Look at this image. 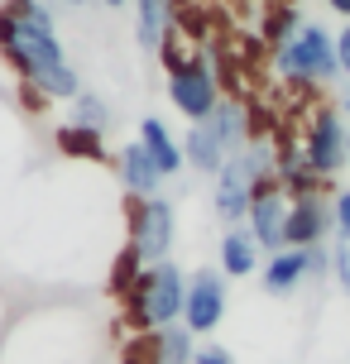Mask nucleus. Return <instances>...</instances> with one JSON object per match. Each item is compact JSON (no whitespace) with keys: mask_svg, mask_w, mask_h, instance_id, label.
Listing matches in <instances>:
<instances>
[{"mask_svg":"<svg viewBox=\"0 0 350 364\" xmlns=\"http://www.w3.org/2000/svg\"><path fill=\"white\" fill-rule=\"evenodd\" d=\"M0 58L43 101H73L87 91L77 63L63 48L58 15L48 0H5L0 5Z\"/></svg>","mask_w":350,"mask_h":364,"instance_id":"1","label":"nucleus"},{"mask_svg":"<svg viewBox=\"0 0 350 364\" xmlns=\"http://www.w3.org/2000/svg\"><path fill=\"white\" fill-rule=\"evenodd\" d=\"M274 73L288 82L293 91L312 96L322 87H336L341 82V58H336V34L317 19H302L283 48H274Z\"/></svg>","mask_w":350,"mask_h":364,"instance_id":"2","label":"nucleus"},{"mask_svg":"<svg viewBox=\"0 0 350 364\" xmlns=\"http://www.w3.org/2000/svg\"><path fill=\"white\" fill-rule=\"evenodd\" d=\"M183 302H187V278H183V269H178L173 259L149 264V269L134 278V288L125 292L129 321L144 331V336L173 326V321H183Z\"/></svg>","mask_w":350,"mask_h":364,"instance_id":"3","label":"nucleus"},{"mask_svg":"<svg viewBox=\"0 0 350 364\" xmlns=\"http://www.w3.org/2000/svg\"><path fill=\"white\" fill-rule=\"evenodd\" d=\"M168 101L187 125H202L221 106V73L206 53H187L183 63L168 68Z\"/></svg>","mask_w":350,"mask_h":364,"instance_id":"4","label":"nucleus"},{"mask_svg":"<svg viewBox=\"0 0 350 364\" xmlns=\"http://www.w3.org/2000/svg\"><path fill=\"white\" fill-rule=\"evenodd\" d=\"M346 134H350V120L336 110V101H322V106H312V115H307V125H302V159L312 164L317 178L336 182L341 173L350 168V149H346Z\"/></svg>","mask_w":350,"mask_h":364,"instance_id":"5","label":"nucleus"},{"mask_svg":"<svg viewBox=\"0 0 350 364\" xmlns=\"http://www.w3.org/2000/svg\"><path fill=\"white\" fill-rule=\"evenodd\" d=\"M125 230H129V250L149 264H164L178 245V206L159 192V197H129V216H125Z\"/></svg>","mask_w":350,"mask_h":364,"instance_id":"6","label":"nucleus"},{"mask_svg":"<svg viewBox=\"0 0 350 364\" xmlns=\"http://www.w3.org/2000/svg\"><path fill=\"white\" fill-rule=\"evenodd\" d=\"M230 307V283L221 269H197L187 278V302H183V326L192 336H211L226 321Z\"/></svg>","mask_w":350,"mask_h":364,"instance_id":"7","label":"nucleus"},{"mask_svg":"<svg viewBox=\"0 0 350 364\" xmlns=\"http://www.w3.org/2000/svg\"><path fill=\"white\" fill-rule=\"evenodd\" d=\"M288 206H293V197H288L278 182H259L255 187V201H250L245 225H250V235L259 240L264 255L288 250Z\"/></svg>","mask_w":350,"mask_h":364,"instance_id":"8","label":"nucleus"},{"mask_svg":"<svg viewBox=\"0 0 350 364\" xmlns=\"http://www.w3.org/2000/svg\"><path fill=\"white\" fill-rule=\"evenodd\" d=\"M250 201H255V182H250V173H245V168H240V159L230 154V159H226V168L211 178V211L221 216V225H245Z\"/></svg>","mask_w":350,"mask_h":364,"instance_id":"9","label":"nucleus"},{"mask_svg":"<svg viewBox=\"0 0 350 364\" xmlns=\"http://www.w3.org/2000/svg\"><path fill=\"white\" fill-rule=\"evenodd\" d=\"M332 235H336V225H332V192L297 197L293 206H288V245H293V250L327 245Z\"/></svg>","mask_w":350,"mask_h":364,"instance_id":"10","label":"nucleus"},{"mask_svg":"<svg viewBox=\"0 0 350 364\" xmlns=\"http://www.w3.org/2000/svg\"><path fill=\"white\" fill-rule=\"evenodd\" d=\"M129 10H134V43H139V53L159 58L168 34L178 29V0H134Z\"/></svg>","mask_w":350,"mask_h":364,"instance_id":"11","label":"nucleus"},{"mask_svg":"<svg viewBox=\"0 0 350 364\" xmlns=\"http://www.w3.org/2000/svg\"><path fill=\"white\" fill-rule=\"evenodd\" d=\"M115 178H120V187H125L129 197H159V192H164V182H168L139 139L115 154Z\"/></svg>","mask_w":350,"mask_h":364,"instance_id":"12","label":"nucleus"},{"mask_svg":"<svg viewBox=\"0 0 350 364\" xmlns=\"http://www.w3.org/2000/svg\"><path fill=\"white\" fill-rule=\"evenodd\" d=\"M307 283V250H278V255H264V269H259V288L269 297H293L297 288Z\"/></svg>","mask_w":350,"mask_h":364,"instance_id":"13","label":"nucleus"},{"mask_svg":"<svg viewBox=\"0 0 350 364\" xmlns=\"http://www.w3.org/2000/svg\"><path fill=\"white\" fill-rule=\"evenodd\" d=\"M259 240L250 235V225H226L221 230V245H216V269L226 278H250L259 273Z\"/></svg>","mask_w":350,"mask_h":364,"instance_id":"14","label":"nucleus"},{"mask_svg":"<svg viewBox=\"0 0 350 364\" xmlns=\"http://www.w3.org/2000/svg\"><path fill=\"white\" fill-rule=\"evenodd\" d=\"M206 129L221 139V149L226 154H240V149L255 139V120H250V110L240 106L235 96H221V106L206 115Z\"/></svg>","mask_w":350,"mask_h":364,"instance_id":"15","label":"nucleus"},{"mask_svg":"<svg viewBox=\"0 0 350 364\" xmlns=\"http://www.w3.org/2000/svg\"><path fill=\"white\" fill-rule=\"evenodd\" d=\"M139 144L149 149V159L159 164V173H164V178H178V173L187 168L183 144L173 139V129H168L159 115H144V120H139Z\"/></svg>","mask_w":350,"mask_h":364,"instance_id":"16","label":"nucleus"},{"mask_svg":"<svg viewBox=\"0 0 350 364\" xmlns=\"http://www.w3.org/2000/svg\"><path fill=\"white\" fill-rule=\"evenodd\" d=\"M183 159H187V168H192V173H202V178H216V173L226 168V159H230V154L221 149V139H216V134L206 129V120H202V125H187Z\"/></svg>","mask_w":350,"mask_h":364,"instance_id":"17","label":"nucleus"},{"mask_svg":"<svg viewBox=\"0 0 350 364\" xmlns=\"http://www.w3.org/2000/svg\"><path fill=\"white\" fill-rule=\"evenodd\" d=\"M192 355H197V336L183 321H173V326L149 336V360L154 364H192Z\"/></svg>","mask_w":350,"mask_h":364,"instance_id":"18","label":"nucleus"},{"mask_svg":"<svg viewBox=\"0 0 350 364\" xmlns=\"http://www.w3.org/2000/svg\"><path fill=\"white\" fill-rule=\"evenodd\" d=\"M53 144L58 154H68V159H87V164H106V134L101 129H87V125H58L53 129Z\"/></svg>","mask_w":350,"mask_h":364,"instance_id":"19","label":"nucleus"},{"mask_svg":"<svg viewBox=\"0 0 350 364\" xmlns=\"http://www.w3.org/2000/svg\"><path fill=\"white\" fill-rule=\"evenodd\" d=\"M68 120L106 134V129L115 125V110H111V101H106L101 91H82V96H73V101H68Z\"/></svg>","mask_w":350,"mask_h":364,"instance_id":"20","label":"nucleus"},{"mask_svg":"<svg viewBox=\"0 0 350 364\" xmlns=\"http://www.w3.org/2000/svg\"><path fill=\"white\" fill-rule=\"evenodd\" d=\"M297 29H302L297 5H274V10H264V43H269V53H274V48H283Z\"/></svg>","mask_w":350,"mask_h":364,"instance_id":"21","label":"nucleus"},{"mask_svg":"<svg viewBox=\"0 0 350 364\" xmlns=\"http://www.w3.org/2000/svg\"><path fill=\"white\" fill-rule=\"evenodd\" d=\"M139 273H144V259L125 245V250H120V259H115V269H111V292H115V297H125V292L134 288V278H139Z\"/></svg>","mask_w":350,"mask_h":364,"instance_id":"22","label":"nucleus"},{"mask_svg":"<svg viewBox=\"0 0 350 364\" xmlns=\"http://www.w3.org/2000/svg\"><path fill=\"white\" fill-rule=\"evenodd\" d=\"M332 225H336V240L350 245V187L332 192Z\"/></svg>","mask_w":350,"mask_h":364,"instance_id":"23","label":"nucleus"},{"mask_svg":"<svg viewBox=\"0 0 350 364\" xmlns=\"http://www.w3.org/2000/svg\"><path fill=\"white\" fill-rule=\"evenodd\" d=\"M332 278V245H312L307 250V283H327Z\"/></svg>","mask_w":350,"mask_h":364,"instance_id":"24","label":"nucleus"},{"mask_svg":"<svg viewBox=\"0 0 350 364\" xmlns=\"http://www.w3.org/2000/svg\"><path fill=\"white\" fill-rule=\"evenodd\" d=\"M332 283L341 292H350V245H346V240H336V245H332Z\"/></svg>","mask_w":350,"mask_h":364,"instance_id":"25","label":"nucleus"},{"mask_svg":"<svg viewBox=\"0 0 350 364\" xmlns=\"http://www.w3.org/2000/svg\"><path fill=\"white\" fill-rule=\"evenodd\" d=\"M192 364H235V355H230L226 346H197Z\"/></svg>","mask_w":350,"mask_h":364,"instance_id":"26","label":"nucleus"},{"mask_svg":"<svg viewBox=\"0 0 350 364\" xmlns=\"http://www.w3.org/2000/svg\"><path fill=\"white\" fill-rule=\"evenodd\" d=\"M336 58H341V77L350 82V19L341 24V34H336Z\"/></svg>","mask_w":350,"mask_h":364,"instance_id":"27","label":"nucleus"},{"mask_svg":"<svg viewBox=\"0 0 350 364\" xmlns=\"http://www.w3.org/2000/svg\"><path fill=\"white\" fill-rule=\"evenodd\" d=\"M336 110L350 120V82H341V87H336Z\"/></svg>","mask_w":350,"mask_h":364,"instance_id":"28","label":"nucleus"},{"mask_svg":"<svg viewBox=\"0 0 350 364\" xmlns=\"http://www.w3.org/2000/svg\"><path fill=\"white\" fill-rule=\"evenodd\" d=\"M327 10H332V15H341V19H350V0H327Z\"/></svg>","mask_w":350,"mask_h":364,"instance_id":"29","label":"nucleus"},{"mask_svg":"<svg viewBox=\"0 0 350 364\" xmlns=\"http://www.w3.org/2000/svg\"><path fill=\"white\" fill-rule=\"evenodd\" d=\"M48 5H63V10H87L92 0H48Z\"/></svg>","mask_w":350,"mask_h":364,"instance_id":"30","label":"nucleus"},{"mask_svg":"<svg viewBox=\"0 0 350 364\" xmlns=\"http://www.w3.org/2000/svg\"><path fill=\"white\" fill-rule=\"evenodd\" d=\"M106 10H125V5H134V0H101Z\"/></svg>","mask_w":350,"mask_h":364,"instance_id":"31","label":"nucleus"},{"mask_svg":"<svg viewBox=\"0 0 350 364\" xmlns=\"http://www.w3.org/2000/svg\"><path fill=\"white\" fill-rule=\"evenodd\" d=\"M346 149H350V134H346Z\"/></svg>","mask_w":350,"mask_h":364,"instance_id":"32","label":"nucleus"}]
</instances>
